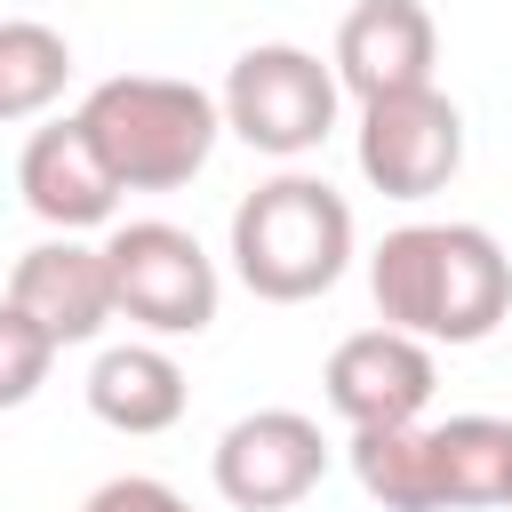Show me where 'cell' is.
Segmentation results:
<instances>
[{"instance_id": "9a60e30c", "label": "cell", "mask_w": 512, "mask_h": 512, "mask_svg": "<svg viewBox=\"0 0 512 512\" xmlns=\"http://www.w3.org/2000/svg\"><path fill=\"white\" fill-rule=\"evenodd\" d=\"M72 80V40L40 16H0V120H40Z\"/></svg>"}, {"instance_id": "ac0fdd59", "label": "cell", "mask_w": 512, "mask_h": 512, "mask_svg": "<svg viewBox=\"0 0 512 512\" xmlns=\"http://www.w3.org/2000/svg\"><path fill=\"white\" fill-rule=\"evenodd\" d=\"M504 504H512V464H504Z\"/></svg>"}, {"instance_id": "ba28073f", "label": "cell", "mask_w": 512, "mask_h": 512, "mask_svg": "<svg viewBox=\"0 0 512 512\" xmlns=\"http://www.w3.org/2000/svg\"><path fill=\"white\" fill-rule=\"evenodd\" d=\"M320 384H328V408L360 432V424H416L432 408L440 368H432L424 336H408V328H360V336H344L328 352Z\"/></svg>"}, {"instance_id": "277c9868", "label": "cell", "mask_w": 512, "mask_h": 512, "mask_svg": "<svg viewBox=\"0 0 512 512\" xmlns=\"http://www.w3.org/2000/svg\"><path fill=\"white\" fill-rule=\"evenodd\" d=\"M336 104H344L336 72H328L312 48H296V40H256V48H240L232 72H224V88H216L224 128H232L248 152H272V160L320 152L328 128H336Z\"/></svg>"}, {"instance_id": "30bf717a", "label": "cell", "mask_w": 512, "mask_h": 512, "mask_svg": "<svg viewBox=\"0 0 512 512\" xmlns=\"http://www.w3.org/2000/svg\"><path fill=\"white\" fill-rule=\"evenodd\" d=\"M8 304H16L32 328H48L56 352L104 336V320H112V272H104V248H88L80 232H56V240L24 248L16 272H8Z\"/></svg>"}, {"instance_id": "52a82bcc", "label": "cell", "mask_w": 512, "mask_h": 512, "mask_svg": "<svg viewBox=\"0 0 512 512\" xmlns=\"http://www.w3.org/2000/svg\"><path fill=\"white\" fill-rule=\"evenodd\" d=\"M208 472H216V496L232 512H288V504H304L320 488L328 440H320V424L304 408H256V416L224 424Z\"/></svg>"}, {"instance_id": "5b68a950", "label": "cell", "mask_w": 512, "mask_h": 512, "mask_svg": "<svg viewBox=\"0 0 512 512\" xmlns=\"http://www.w3.org/2000/svg\"><path fill=\"white\" fill-rule=\"evenodd\" d=\"M104 272H112V320H136L152 336H200L216 320V296H224L216 256L168 216L112 224Z\"/></svg>"}, {"instance_id": "8992f818", "label": "cell", "mask_w": 512, "mask_h": 512, "mask_svg": "<svg viewBox=\"0 0 512 512\" xmlns=\"http://www.w3.org/2000/svg\"><path fill=\"white\" fill-rule=\"evenodd\" d=\"M352 152H360V176L384 200H432L464 168V112L432 80L424 88H400V96H368Z\"/></svg>"}, {"instance_id": "e0dca14e", "label": "cell", "mask_w": 512, "mask_h": 512, "mask_svg": "<svg viewBox=\"0 0 512 512\" xmlns=\"http://www.w3.org/2000/svg\"><path fill=\"white\" fill-rule=\"evenodd\" d=\"M80 512H192L168 480H152V472H120V480H104V488H88V504Z\"/></svg>"}, {"instance_id": "2e32d148", "label": "cell", "mask_w": 512, "mask_h": 512, "mask_svg": "<svg viewBox=\"0 0 512 512\" xmlns=\"http://www.w3.org/2000/svg\"><path fill=\"white\" fill-rule=\"evenodd\" d=\"M56 368V336L32 328L16 304H0V408H24Z\"/></svg>"}, {"instance_id": "4fadbf2b", "label": "cell", "mask_w": 512, "mask_h": 512, "mask_svg": "<svg viewBox=\"0 0 512 512\" xmlns=\"http://www.w3.org/2000/svg\"><path fill=\"white\" fill-rule=\"evenodd\" d=\"M352 480L384 512H440V472H432V424H360L352 432Z\"/></svg>"}, {"instance_id": "5bb4252c", "label": "cell", "mask_w": 512, "mask_h": 512, "mask_svg": "<svg viewBox=\"0 0 512 512\" xmlns=\"http://www.w3.org/2000/svg\"><path fill=\"white\" fill-rule=\"evenodd\" d=\"M504 464H512V424H504V416H448V424H432L440 512L504 504Z\"/></svg>"}, {"instance_id": "9c48e42d", "label": "cell", "mask_w": 512, "mask_h": 512, "mask_svg": "<svg viewBox=\"0 0 512 512\" xmlns=\"http://www.w3.org/2000/svg\"><path fill=\"white\" fill-rule=\"evenodd\" d=\"M16 192H24V208H32L48 232H96V224H112V208H120V176H112L104 152L88 144L80 112L24 136V152H16Z\"/></svg>"}, {"instance_id": "8fae6325", "label": "cell", "mask_w": 512, "mask_h": 512, "mask_svg": "<svg viewBox=\"0 0 512 512\" xmlns=\"http://www.w3.org/2000/svg\"><path fill=\"white\" fill-rule=\"evenodd\" d=\"M440 64V24L424 0H360L344 24H336V88H352L360 104L368 96H400V88H424Z\"/></svg>"}, {"instance_id": "6da1fadb", "label": "cell", "mask_w": 512, "mask_h": 512, "mask_svg": "<svg viewBox=\"0 0 512 512\" xmlns=\"http://www.w3.org/2000/svg\"><path fill=\"white\" fill-rule=\"evenodd\" d=\"M368 296L384 328L424 344H480L512 312V256L480 224H400L368 256Z\"/></svg>"}, {"instance_id": "3957f363", "label": "cell", "mask_w": 512, "mask_h": 512, "mask_svg": "<svg viewBox=\"0 0 512 512\" xmlns=\"http://www.w3.org/2000/svg\"><path fill=\"white\" fill-rule=\"evenodd\" d=\"M80 128L120 176V192H176L208 168L224 112L208 88L168 80V72H112L80 96Z\"/></svg>"}, {"instance_id": "7a4b0ae2", "label": "cell", "mask_w": 512, "mask_h": 512, "mask_svg": "<svg viewBox=\"0 0 512 512\" xmlns=\"http://www.w3.org/2000/svg\"><path fill=\"white\" fill-rule=\"evenodd\" d=\"M352 264V200L328 176L280 168L232 208V272L264 304H312Z\"/></svg>"}, {"instance_id": "7c38bea8", "label": "cell", "mask_w": 512, "mask_h": 512, "mask_svg": "<svg viewBox=\"0 0 512 512\" xmlns=\"http://www.w3.org/2000/svg\"><path fill=\"white\" fill-rule=\"evenodd\" d=\"M184 400H192V384H184V368L160 344H112L88 368V408L112 432H136V440L144 432H168L184 416Z\"/></svg>"}]
</instances>
